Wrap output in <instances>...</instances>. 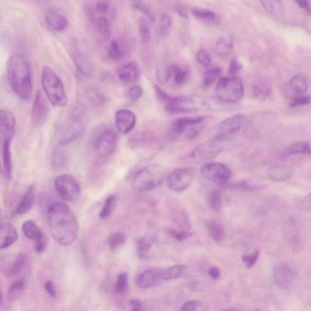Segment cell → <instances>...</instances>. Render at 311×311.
Masks as SVG:
<instances>
[{
  "mask_svg": "<svg viewBox=\"0 0 311 311\" xmlns=\"http://www.w3.org/2000/svg\"><path fill=\"white\" fill-rule=\"evenodd\" d=\"M234 37L231 35L223 36L218 41L215 52L220 57H226L231 52L234 46Z\"/></svg>",
  "mask_w": 311,
  "mask_h": 311,
  "instance_id": "obj_26",
  "label": "cell"
},
{
  "mask_svg": "<svg viewBox=\"0 0 311 311\" xmlns=\"http://www.w3.org/2000/svg\"><path fill=\"white\" fill-rule=\"evenodd\" d=\"M75 41L72 44L71 54L75 67L85 76H90L92 70L91 61L88 55L78 45L77 42Z\"/></svg>",
  "mask_w": 311,
  "mask_h": 311,
  "instance_id": "obj_14",
  "label": "cell"
},
{
  "mask_svg": "<svg viewBox=\"0 0 311 311\" xmlns=\"http://www.w3.org/2000/svg\"><path fill=\"white\" fill-rule=\"evenodd\" d=\"M210 235L217 242H221L224 238V229L222 224L217 221L211 220L207 223Z\"/></svg>",
  "mask_w": 311,
  "mask_h": 311,
  "instance_id": "obj_32",
  "label": "cell"
},
{
  "mask_svg": "<svg viewBox=\"0 0 311 311\" xmlns=\"http://www.w3.org/2000/svg\"><path fill=\"white\" fill-rule=\"evenodd\" d=\"M44 18L47 26L55 32H63L68 26V18L57 10H47L44 13Z\"/></svg>",
  "mask_w": 311,
  "mask_h": 311,
  "instance_id": "obj_16",
  "label": "cell"
},
{
  "mask_svg": "<svg viewBox=\"0 0 311 311\" xmlns=\"http://www.w3.org/2000/svg\"><path fill=\"white\" fill-rule=\"evenodd\" d=\"M204 120L203 117H181L175 120L173 123V129L175 132L178 134L184 133L187 127L190 126L200 124Z\"/></svg>",
  "mask_w": 311,
  "mask_h": 311,
  "instance_id": "obj_25",
  "label": "cell"
},
{
  "mask_svg": "<svg viewBox=\"0 0 311 311\" xmlns=\"http://www.w3.org/2000/svg\"><path fill=\"white\" fill-rule=\"evenodd\" d=\"M148 19L143 16L140 19L139 23V30L140 35L142 40L145 42H147L150 40L151 36V30Z\"/></svg>",
  "mask_w": 311,
  "mask_h": 311,
  "instance_id": "obj_42",
  "label": "cell"
},
{
  "mask_svg": "<svg viewBox=\"0 0 311 311\" xmlns=\"http://www.w3.org/2000/svg\"><path fill=\"white\" fill-rule=\"evenodd\" d=\"M8 82L14 94L23 100H29L32 96L31 73L27 61L23 55L13 54L6 64Z\"/></svg>",
  "mask_w": 311,
  "mask_h": 311,
  "instance_id": "obj_2",
  "label": "cell"
},
{
  "mask_svg": "<svg viewBox=\"0 0 311 311\" xmlns=\"http://www.w3.org/2000/svg\"><path fill=\"white\" fill-rule=\"evenodd\" d=\"M117 142V134L113 128L106 127L100 129L94 137V149L101 158H106L113 153Z\"/></svg>",
  "mask_w": 311,
  "mask_h": 311,
  "instance_id": "obj_6",
  "label": "cell"
},
{
  "mask_svg": "<svg viewBox=\"0 0 311 311\" xmlns=\"http://www.w3.org/2000/svg\"><path fill=\"white\" fill-rule=\"evenodd\" d=\"M266 10L271 16L282 19L285 15V9L281 0H260Z\"/></svg>",
  "mask_w": 311,
  "mask_h": 311,
  "instance_id": "obj_22",
  "label": "cell"
},
{
  "mask_svg": "<svg viewBox=\"0 0 311 311\" xmlns=\"http://www.w3.org/2000/svg\"><path fill=\"white\" fill-rule=\"evenodd\" d=\"M296 3L308 13H311V6L308 0H295Z\"/></svg>",
  "mask_w": 311,
  "mask_h": 311,
  "instance_id": "obj_59",
  "label": "cell"
},
{
  "mask_svg": "<svg viewBox=\"0 0 311 311\" xmlns=\"http://www.w3.org/2000/svg\"><path fill=\"white\" fill-rule=\"evenodd\" d=\"M291 88L298 94H304L308 88V81L304 75H296L290 81Z\"/></svg>",
  "mask_w": 311,
  "mask_h": 311,
  "instance_id": "obj_31",
  "label": "cell"
},
{
  "mask_svg": "<svg viewBox=\"0 0 311 311\" xmlns=\"http://www.w3.org/2000/svg\"><path fill=\"white\" fill-rule=\"evenodd\" d=\"M116 203L117 198L116 196L111 195L107 198L105 201L104 205H103L100 212V218H106L110 217L112 213L113 212L115 207H116Z\"/></svg>",
  "mask_w": 311,
  "mask_h": 311,
  "instance_id": "obj_38",
  "label": "cell"
},
{
  "mask_svg": "<svg viewBox=\"0 0 311 311\" xmlns=\"http://www.w3.org/2000/svg\"><path fill=\"white\" fill-rule=\"evenodd\" d=\"M229 144L226 137L221 136L216 137V138L209 140L199 148L197 154L203 155V154H215L221 152L225 149Z\"/></svg>",
  "mask_w": 311,
  "mask_h": 311,
  "instance_id": "obj_19",
  "label": "cell"
},
{
  "mask_svg": "<svg viewBox=\"0 0 311 311\" xmlns=\"http://www.w3.org/2000/svg\"><path fill=\"white\" fill-rule=\"evenodd\" d=\"M18 232L12 224L4 223L1 226L0 231V248H9L18 240Z\"/></svg>",
  "mask_w": 311,
  "mask_h": 311,
  "instance_id": "obj_18",
  "label": "cell"
},
{
  "mask_svg": "<svg viewBox=\"0 0 311 311\" xmlns=\"http://www.w3.org/2000/svg\"><path fill=\"white\" fill-rule=\"evenodd\" d=\"M170 67L172 75H173L174 77L175 82L178 85L183 84L189 75L188 70L182 68L178 65H172Z\"/></svg>",
  "mask_w": 311,
  "mask_h": 311,
  "instance_id": "obj_40",
  "label": "cell"
},
{
  "mask_svg": "<svg viewBox=\"0 0 311 311\" xmlns=\"http://www.w3.org/2000/svg\"><path fill=\"white\" fill-rule=\"evenodd\" d=\"M242 66L236 58L231 61L230 63L228 73L230 76L232 77H237V75L240 73Z\"/></svg>",
  "mask_w": 311,
  "mask_h": 311,
  "instance_id": "obj_51",
  "label": "cell"
},
{
  "mask_svg": "<svg viewBox=\"0 0 311 311\" xmlns=\"http://www.w3.org/2000/svg\"><path fill=\"white\" fill-rule=\"evenodd\" d=\"M197 60L204 67L211 66L212 58L210 53L205 49L199 50L197 55Z\"/></svg>",
  "mask_w": 311,
  "mask_h": 311,
  "instance_id": "obj_48",
  "label": "cell"
},
{
  "mask_svg": "<svg viewBox=\"0 0 311 311\" xmlns=\"http://www.w3.org/2000/svg\"><path fill=\"white\" fill-rule=\"evenodd\" d=\"M128 94L130 99L134 100H138L142 96V89L138 86H133L129 90Z\"/></svg>",
  "mask_w": 311,
  "mask_h": 311,
  "instance_id": "obj_53",
  "label": "cell"
},
{
  "mask_svg": "<svg viewBox=\"0 0 311 311\" xmlns=\"http://www.w3.org/2000/svg\"><path fill=\"white\" fill-rule=\"evenodd\" d=\"M35 198V184H32L28 187L26 193L19 202L16 209L15 214L24 215L29 212L34 204Z\"/></svg>",
  "mask_w": 311,
  "mask_h": 311,
  "instance_id": "obj_21",
  "label": "cell"
},
{
  "mask_svg": "<svg viewBox=\"0 0 311 311\" xmlns=\"http://www.w3.org/2000/svg\"><path fill=\"white\" fill-rule=\"evenodd\" d=\"M193 13L197 18L206 21H214L217 18L216 14L213 11L207 9H195L193 10Z\"/></svg>",
  "mask_w": 311,
  "mask_h": 311,
  "instance_id": "obj_45",
  "label": "cell"
},
{
  "mask_svg": "<svg viewBox=\"0 0 311 311\" xmlns=\"http://www.w3.org/2000/svg\"><path fill=\"white\" fill-rule=\"evenodd\" d=\"M50 234L55 242L62 246L73 243L77 237L76 218L69 207L63 203L50 205L47 212Z\"/></svg>",
  "mask_w": 311,
  "mask_h": 311,
  "instance_id": "obj_1",
  "label": "cell"
},
{
  "mask_svg": "<svg viewBox=\"0 0 311 311\" xmlns=\"http://www.w3.org/2000/svg\"><path fill=\"white\" fill-rule=\"evenodd\" d=\"M151 247V243L147 238H144L140 239L138 243H137V252H138L139 257L141 259L147 257Z\"/></svg>",
  "mask_w": 311,
  "mask_h": 311,
  "instance_id": "obj_46",
  "label": "cell"
},
{
  "mask_svg": "<svg viewBox=\"0 0 311 311\" xmlns=\"http://www.w3.org/2000/svg\"><path fill=\"white\" fill-rule=\"evenodd\" d=\"M299 206L300 208L307 210V211L311 210V193L303 198L301 201L300 202Z\"/></svg>",
  "mask_w": 311,
  "mask_h": 311,
  "instance_id": "obj_57",
  "label": "cell"
},
{
  "mask_svg": "<svg viewBox=\"0 0 311 311\" xmlns=\"http://www.w3.org/2000/svg\"><path fill=\"white\" fill-rule=\"evenodd\" d=\"M201 174L204 178L216 184L224 185L231 178V171L223 164L213 162L202 168Z\"/></svg>",
  "mask_w": 311,
  "mask_h": 311,
  "instance_id": "obj_8",
  "label": "cell"
},
{
  "mask_svg": "<svg viewBox=\"0 0 311 311\" xmlns=\"http://www.w3.org/2000/svg\"><path fill=\"white\" fill-rule=\"evenodd\" d=\"M253 92L257 99L265 100L270 94L271 88L266 84L260 83L254 86Z\"/></svg>",
  "mask_w": 311,
  "mask_h": 311,
  "instance_id": "obj_43",
  "label": "cell"
},
{
  "mask_svg": "<svg viewBox=\"0 0 311 311\" xmlns=\"http://www.w3.org/2000/svg\"><path fill=\"white\" fill-rule=\"evenodd\" d=\"M98 31L103 37H110L111 33V25L110 21L105 16H100L97 21Z\"/></svg>",
  "mask_w": 311,
  "mask_h": 311,
  "instance_id": "obj_41",
  "label": "cell"
},
{
  "mask_svg": "<svg viewBox=\"0 0 311 311\" xmlns=\"http://www.w3.org/2000/svg\"><path fill=\"white\" fill-rule=\"evenodd\" d=\"M172 24V18L169 15H162L160 20V26L162 30H167Z\"/></svg>",
  "mask_w": 311,
  "mask_h": 311,
  "instance_id": "obj_56",
  "label": "cell"
},
{
  "mask_svg": "<svg viewBox=\"0 0 311 311\" xmlns=\"http://www.w3.org/2000/svg\"><path fill=\"white\" fill-rule=\"evenodd\" d=\"M128 276L127 273H122L117 277L116 284L114 285L115 293L122 294L125 293L128 287Z\"/></svg>",
  "mask_w": 311,
  "mask_h": 311,
  "instance_id": "obj_44",
  "label": "cell"
},
{
  "mask_svg": "<svg viewBox=\"0 0 311 311\" xmlns=\"http://www.w3.org/2000/svg\"><path fill=\"white\" fill-rule=\"evenodd\" d=\"M125 55L124 49L118 41L113 40L108 47V57L113 60L122 59Z\"/></svg>",
  "mask_w": 311,
  "mask_h": 311,
  "instance_id": "obj_34",
  "label": "cell"
},
{
  "mask_svg": "<svg viewBox=\"0 0 311 311\" xmlns=\"http://www.w3.org/2000/svg\"><path fill=\"white\" fill-rule=\"evenodd\" d=\"M110 0H97L95 5V11L101 16H105L110 9Z\"/></svg>",
  "mask_w": 311,
  "mask_h": 311,
  "instance_id": "obj_47",
  "label": "cell"
},
{
  "mask_svg": "<svg viewBox=\"0 0 311 311\" xmlns=\"http://www.w3.org/2000/svg\"><path fill=\"white\" fill-rule=\"evenodd\" d=\"M200 307V302L197 301H190L182 305L181 311H196Z\"/></svg>",
  "mask_w": 311,
  "mask_h": 311,
  "instance_id": "obj_55",
  "label": "cell"
},
{
  "mask_svg": "<svg viewBox=\"0 0 311 311\" xmlns=\"http://www.w3.org/2000/svg\"><path fill=\"white\" fill-rule=\"evenodd\" d=\"M13 137L1 136L2 166L5 178L10 180L12 175V157L11 145Z\"/></svg>",
  "mask_w": 311,
  "mask_h": 311,
  "instance_id": "obj_15",
  "label": "cell"
},
{
  "mask_svg": "<svg viewBox=\"0 0 311 311\" xmlns=\"http://www.w3.org/2000/svg\"><path fill=\"white\" fill-rule=\"evenodd\" d=\"M164 178L163 170L158 165H153L136 173L133 179V186L139 191H147L160 186Z\"/></svg>",
  "mask_w": 311,
  "mask_h": 311,
  "instance_id": "obj_5",
  "label": "cell"
},
{
  "mask_svg": "<svg viewBox=\"0 0 311 311\" xmlns=\"http://www.w3.org/2000/svg\"><path fill=\"white\" fill-rule=\"evenodd\" d=\"M55 188L60 197L67 201H75L79 198L81 188L77 179L71 175L58 176L55 181Z\"/></svg>",
  "mask_w": 311,
  "mask_h": 311,
  "instance_id": "obj_7",
  "label": "cell"
},
{
  "mask_svg": "<svg viewBox=\"0 0 311 311\" xmlns=\"http://www.w3.org/2000/svg\"><path fill=\"white\" fill-rule=\"evenodd\" d=\"M209 274L212 279L217 280L220 278L221 272L217 267L213 266V267L209 269Z\"/></svg>",
  "mask_w": 311,
  "mask_h": 311,
  "instance_id": "obj_60",
  "label": "cell"
},
{
  "mask_svg": "<svg viewBox=\"0 0 311 311\" xmlns=\"http://www.w3.org/2000/svg\"><path fill=\"white\" fill-rule=\"evenodd\" d=\"M169 232L170 235L178 241H183L190 236V234L186 231L177 232L175 230L170 229Z\"/></svg>",
  "mask_w": 311,
  "mask_h": 311,
  "instance_id": "obj_54",
  "label": "cell"
},
{
  "mask_svg": "<svg viewBox=\"0 0 311 311\" xmlns=\"http://www.w3.org/2000/svg\"><path fill=\"white\" fill-rule=\"evenodd\" d=\"M41 85L47 100L52 105L64 107L68 102L62 81L50 66H44L41 71Z\"/></svg>",
  "mask_w": 311,
  "mask_h": 311,
  "instance_id": "obj_3",
  "label": "cell"
},
{
  "mask_svg": "<svg viewBox=\"0 0 311 311\" xmlns=\"http://www.w3.org/2000/svg\"><path fill=\"white\" fill-rule=\"evenodd\" d=\"M222 72L220 67H215L207 70L206 73L204 74L203 78V84L206 87H209V86L214 85L219 78L220 75Z\"/></svg>",
  "mask_w": 311,
  "mask_h": 311,
  "instance_id": "obj_39",
  "label": "cell"
},
{
  "mask_svg": "<svg viewBox=\"0 0 311 311\" xmlns=\"http://www.w3.org/2000/svg\"><path fill=\"white\" fill-rule=\"evenodd\" d=\"M269 176L274 181H284L291 177V172L287 167L276 165L269 171Z\"/></svg>",
  "mask_w": 311,
  "mask_h": 311,
  "instance_id": "obj_29",
  "label": "cell"
},
{
  "mask_svg": "<svg viewBox=\"0 0 311 311\" xmlns=\"http://www.w3.org/2000/svg\"><path fill=\"white\" fill-rule=\"evenodd\" d=\"M133 6L136 9L144 14L145 17L150 22H155L156 20V15L154 11L148 5L144 0H131Z\"/></svg>",
  "mask_w": 311,
  "mask_h": 311,
  "instance_id": "obj_33",
  "label": "cell"
},
{
  "mask_svg": "<svg viewBox=\"0 0 311 311\" xmlns=\"http://www.w3.org/2000/svg\"><path fill=\"white\" fill-rule=\"evenodd\" d=\"M186 267L183 265H175L168 268L161 273L160 276L165 280H173L178 278L183 274Z\"/></svg>",
  "mask_w": 311,
  "mask_h": 311,
  "instance_id": "obj_35",
  "label": "cell"
},
{
  "mask_svg": "<svg viewBox=\"0 0 311 311\" xmlns=\"http://www.w3.org/2000/svg\"><path fill=\"white\" fill-rule=\"evenodd\" d=\"M135 114L132 111L122 109L117 111L115 115V124L117 131L120 134L130 133L136 124Z\"/></svg>",
  "mask_w": 311,
  "mask_h": 311,
  "instance_id": "obj_12",
  "label": "cell"
},
{
  "mask_svg": "<svg viewBox=\"0 0 311 311\" xmlns=\"http://www.w3.org/2000/svg\"><path fill=\"white\" fill-rule=\"evenodd\" d=\"M25 236L30 240L38 242L45 237L39 227L32 221H27L22 227Z\"/></svg>",
  "mask_w": 311,
  "mask_h": 311,
  "instance_id": "obj_24",
  "label": "cell"
},
{
  "mask_svg": "<svg viewBox=\"0 0 311 311\" xmlns=\"http://www.w3.org/2000/svg\"><path fill=\"white\" fill-rule=\"evenodd\" d=\"M260 256V251L259 250H256L254 252V253L251 255H244L242 257V261L246 267L248 268H251L252 266H254L256 264L259 257Z\"/></svg>",
  "mask_w": 311,
  "mask_h": 311,
  "instance_id": "obj_50",
  "label": "cell"
},
{
  "mask_svg": "<svg viewBox=\"0 0 311 311\" xmlns=\"http://www.w3.org/2000/svg\"><path fill=\"white\" fill-rule=\"evenodd\" d=\"M125 241V235L121 232L112 234L108 239L109 247L112 251H117L124 245Z\"/></svg>",
  "mask_w": 311,
  "mask_h": 311,
  "instance_id": "obj_37",
  "label": "cell"
},
{
  "mask_svg": "<svg viewBox=\"0 0 311 311\" xmlns=\"http://www.w3.org/2000/svg\"><path fill=\"white\" fill-rule=\"evenodd\" d=\"M217 96L222 102L234 103L242 99L244 95L242 81L237 77H226L218 81Z\"/></svg>",
  "mask_w": 311,
  "mask_h": 311,
  "instance_id": "obj_4",
  "label": "cell"
},
{
  "mask_svg": "<svg viewBox=\"0 0 311 311\" xmlns=\"http://www.w3.org/2000/svg\"><path fill=\"white\" fill-rule=\"evenodd\" d=\"M296 274L293 269L288 265L282 264L277 266L274 270V279L276 284L284 290H288L291 287Z\"/></svg>",
  "mask_w": 311,
  "mask_h": 311,
  "instance_id": "obj_13",
  "label": "cell"
},
{
  "mask_svg": "<svg viewBox=\"0 0 311 311\" xmlns=\"http://www.w3.org/2000/svg\"><path fill=\"white\" fill-rule=\"evenodd\" d=\"M211 205L215 211H218L221 206V195L220 191L216 190L213 192L211 197Z\"/></svg>",
  "mask_w": 311,
  "mask_h": 311,
  "instance_id": "obj_52",
  "label": "cell"
},
{
  "mask_svg": "<svg viewBox=\"0 0 311 311\" xmlns=\"http://www.w3.org/2000/svg\"><path fill=\"white\" fill-rule=\"evenodd\" d=\"M157 274L153 270L143 272L136 279V284L140 288L147 289L152 287L156 282Z\"/></svg>",
  "mask_w": 311,
  "mask_h": 311,
  "instance_id": "obj_27",
  "label": "cell"
},
{
  "mask_svg": "<svg viewBox=\"0 0 311 311\" xmlns=\"http://www.w3.org/2000/svg\"><path fill=\"white\" fill-rule=\"evenodd\" d=\"M193 177L191 169H176L168 176L167 185L173 191H183L191 184Z\"/></svg>",
  "mask_w": 311,
  "mask_h": 311,
  "instance_id": "obj_11",
  "label": "cell"
},
{
  "mask_svg": "<svg viewBox=\"0 0 311 311\" xmlns=\"http://www.w3.org/2000/svg\"><path fill=\"white\" fill-rule=\"evenodd\" d=\"M117 75L120 80L126 82H134L139 76V70L135 64L129 63L117 70Z\"/></svg>",
  "mask_w": 311,
  "mask_h": 311,
  "instance_id": "obj_23",
  "label": "cell"
},
{
  "mask_svg": "<svg viewBox=\"0 0 311 311\" xmlns=\"http://www.w3.org/2000/svg\"><path fill=\"white\" fill-rule=\"evenodd\" d=\"M85 130L83 123L80 117L77 114H71L68 122L63 128L61 133L59 143L61 145H67L75 141L82 135Z\"/></svg>",
  "mask_w": 311,
  "mask_h": 311,
  "instance_id": "obj_10",
  "label": "cell"
},
{
  "mask_svg": "<svg viewBox=\"0 0 311 311\" xmlns=\"http://www.w3.org/2000/svg\"><path fill=\"white\" fill-rule=\"evenodd\" d=\"M40 89L36 92L31 111V121L36 127H40L46 122L49 114L48 101Z\"/></svg>",
  "mask_w": 311,
  "mask_h": 311,
  "instance_id": "obj_9",
  "label": "cell"
},
{
  "mask_svg": "<svg viewBox=\"0 0 311 311\" xmlns=\"http://www.w3.org/2000/svg\"><path fill=\"white\" fill-rule=\"evenodd\" d=\"M245 117L241 114L234 115L223 120L218 127L219 136L227 137L237 133L245 125Z\"/></svg>",
  "mask_w": 311,
  "mask_h": 311,
  "instance_id": "obj_17",
  "label": "cell"
},
{
  "mask_svg": "<svg viewBox=\"0 0 311 311\" xmlns=\"http://www.w3.org/2000/svg\"><path fill=\"white\" fill-rule=\"evenodd\" d=\"M311 97L305 96L303 94H298V96L294 97L290 100V106L291 108H296L298 106H303L309 103Z\"/></svg>",
  "mask_w": 311,
  "mask_h": 311,
  "instance_id": "obj_49",
  "label": "cell"
},
{
  "mask_svg": "<svg viewBox=\"0 0 311 311\" xmlns=\"http://www.w3.org/2000/svg\"><path fill=\"white\" fill-rule=\"evenodd\" d=\"M27 265L28 259L26 255L19 254L16 257L12 267H11L10 273L13 276H17V275L21 274L26 270Z\"/></svg>",
  "mask_w": 311,
  "mask_h": 311,
  "instance_id": "obj_36",
  "label": "cell"
},
{
  "mask_svg": "<svg viewBox=\"0 0 311 311\" xmlns=\"http://www.w3.org/2000/svg\"><path fill=\"white\" fill-rule=\"evenodd\" d=\"M307 154L311 155V145L308 142H299L291 145L285 151V156Z\"/></svg>",
  "mask_w": 311,
  "mask_h": 311,
  "instance_id": "obj_30",
  "label": "cell"
},
{
  "mask_svg": "<svg viewBox=\"0 0 311 311\" xmlns=\"http://www.w3.org/2000/svg\"><path fill=\"white\" fill-rule=\"evenodd\" d=\"M131 307L133 311H139L141 310L142 304L141 302L137 299H133L130 302Z\"/></svg>",
  "mask_w": 311,
  "mask_h": 311,
  "instance_id": "obj_61",
  "label": "cell"
},
{
  "mask_svg": "<svg viewBox=\"0 0 311 311\" xmlns=\"http://www.w3.org/2000/svg\"><path fill=\"white\" fill-rule=\"evenodd\" d=\"M26 286V280L19 279L10 286L7 291V300L9 302H15L23 294Z\"/></svg>",
  "mask_w": 311,
  "mask_h": 311,
  "instance_id": "obj_28",
  "label": "cell"
},
{
  "mask_svg": "<svg viewBox=\"0 0 311 311\" xmlns=\"http://www.w3.org/2000/svg\"><path fill=\"white\" fill-rule=\"evenodd\" d=\"M35 1H46V0H35Z\"/></svg>",
  "mask_w": 311,
  "mask_h": 311,
  "instance_id": "obj_62",
  "label": "cell"
},
{
  "mask_svg": "<svg viewBox=\"0 0 311 311\" xmlns=\"http://www.w3.org/2000/svg\"><path fill=\"white\" fill-rule=\"evenodd\" d=\"M44 288H45L47 293H48L49 295L52 297V298H55L56 296V290L54 287V285L53 284L52 281L49 280L45 283V285H44Z\"/></svg>",
  "mask_w": 311,
  "mask_h": 311,
  "instance_id": "obj_58",
  "label": "cell"
},
{
  "mask_svg": "<svg viewBox=\"0 0 311 311\" xmlns=\"http://www.w3.org/2000/svg\"><path fill=\"white\" fill-rule=\"evenodd\" d=\"M16 122L11 112L6 110L0 111V134L1 136H13L15 134Z\"/></svg>",
  "mask_w": 311,
  "mask_h": 311,
  "instance_id": "obj_20",
  "label": "cell"
}]
</instances>
